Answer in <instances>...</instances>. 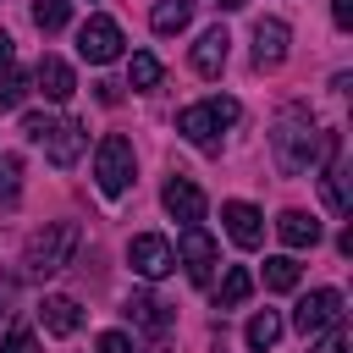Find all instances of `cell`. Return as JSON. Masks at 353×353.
<instances>
[{"instance_id": "obj_1", "label": "cell", "mask_w": 353, "mask_h": 353, "mask_svg": "<svg viewBox=\"0 0 353 353\" xmlns=\"http://www.w3.org/2000/svg\"><path fill=\"white\" fill-rule=\"evenodd\" d=\"M320 127H314V116L303 110V105H287L281 116H276V127H270V149H276V165L287 171V176H298V171H314L320 165Z\"/></svg>"}, {"instance_id": "obj_2", "label": "cell", "mask_w": 353, "mask_h": 353, "mask_svg": "<svg viewBox=\"0 0 353 353\" xmlns=\"http://www.w3.org/2000/svg\"><path fill=\"white\" fill-rule=\"evenodd\" d=\"M72 254H77V221H50L44 232H33V237H28V248H22V276L44 281V276L66 270V265H72Z\"/></svg>"}, {"instance_id": "obj_3", "label": "cell", "mask_w": 353, "mask_h": 353, "mask_svg": "<svg viewBox=\"0 0 353 353\" xmlns=\"http://www.w3.org/2000/svg\"><path fill=\"white\" fill-rule=\"evenodd\" d=\"M237 121V99H226V94H215V99H199V105H188L182 116H176V132L193 143V149H204V154H221V132Z\"/></svg>"}, {"instance_id": "obj_4", "label": "cell", "mask_w": 353, "mask_h": 353, "mask_svg": "<svg viewBox=\"0 0 353 353\" xmlns=\"http://www.w3.org/2000/svg\"><path fill=\"white\" fill-rule=\"evenodd\" d=\"M132 171H138L132 143H127L121 132H105L99 149H94V182H99V193H105V199H121V193L132 188Z\"/></svg>"}, {"instance_id": "obj_5", "label": "cell", "mask_w": 353, "mask_h": 353, "mask_svg": "<svg viewBox=\"0 0 353 353\" xmlns=\"http://www.w3.org/2000/svg\"><path fill=\"white\" fill-rule=\"evenodd\" d=\"M215 259H221L215 237H210L199 221H188V226H182V237H176V265L188 270V281H193V287H210V276H215Z\"/></svg>"}, {"instance_id": "obj_6", "label": "cell", "mask_w": 353, "mask_h": 353, "mask_svg": "<svg viewBox=\"0 0 353 353\" xmlns=\"http://www.w3.org/2000/svg\"><path fill=\"white\" fill-rule=\"evenodd\" d=\"M33 143H44V154H50V165H77V154H83V143H88V132H83V121H72V116H44V127L33 132Z\"/></svg>"}, {"instance_id": "obj_7", "label": "cell", "mask_w": 353, "mask_h": 353, "mask_svg": "<svg viewBox=\"0 0 353 353\" xmlns=\"http://www.w3.org/2000/svg\"><path fill=\"white\" fill-rule=\"evenodd\" d=\"M127 265H132L143 281H165V276L176 270V248H171L160 232H138V237L127 243Z\"/></svg>"}, {"instance_id": "obj_8", "label": "cell", "mask_w": 353, "mask_h": 353, "mask_svg": "<svg viewBox=\"0 0 353 353\" xmlns=\"http://www.w3.org/2000/svg\"><path fill=\"white\" fill-rule=\"evenodd\" d=\"M121 28L110 22V17H88L83 28H77V55L88 61V66H110L116 55H121Z\"/></svg>"}, {"instance_id": "obj_9", "label": "cell", "mask_w": 353, "mask_h": 353, "mask_svg": "<svg viewBox=\"0 0 353 353\" xmlns=\"http://www.w3.org/2000/svg\"><path fill=\"white\" fill-rule=\"evenodd\" d=\"M342 320V292L336 287H314L309 298H298V309H292V325L303 331V336H320L325 325H336Z\"/></svg>"}, {"instance_id": "obj_10", "label": "cell", "mask_w": 353, "mask_h": 353, "mask_svg": "<svg viewBox=\"0 0 353 353\" xmlns=\"http://www.w3.org/2000/svg\"><path fill=\"white\" fill-rule=\"evenodd\" d=\"M287 50H292V28L281 17H259L254 22V66L259 72H276L287 61Z\"/></svg>"}, {"instance_id": "obj_11", "label": "cell", "mask_w": 353, "mask_h": 353, "mask_svg": "<svg viewBox=\"0 0 353 353\" xmlns=\"http://www.w3.org/2000/svg\"><path fill=\"white\" fill-rule=\"evenodd\" d=\"M160 204H165V210H171L182 226H188V221H204V188H199L193 176H182V171H176V176H165Z\"/></svg>"}, {"instance_id": "obj_12", "label": "cell", "mask_w": 353, "mask_h": 353, "mask_svg": "<svg viewBox=\"0 0 353 353\" xmlns=\"http://www.w3.org/2000/svg\"><path fill=\"white\" fill-rule=\"evenodd\" d=\"M221 221H226V237H232L237 248H259V243H265V215H259L254 204L232 199V204H221Z\"/></svg>"}, {"instance_id": "obj_13", "label": "cell", "mask_w": 353, "mask_h": 353, "mask_svg": "<svg viewBox=\"0 0 353 353\" xmlns=\"http://www.w3.org/2000/svg\"><path fill=\"white\" fill-rule=\"evenodd\" d=\"M226 50H232V33H226L221 22H215V28H204V33H199V44H193V72H199V77H221Z\"/></svg>"}, {"instance_id": "obj_14", "label": "cell", "mask_w": 353, "mask_h": 353, "mask_svg": "<svg viewBox=\"0 0 353 353\" xmlns=\"http://www.w3.org/2000/svg\"><path fill=\"white\" fill-rule=\"evenodd\" d=\"M33 83H39V94L55 99V105H66V99L77 94V77H72V66H66L61 55H44V61L33 66Z\"/></svg>"}, {"instance_id": "obj_15", "label": "cell", "mask_w": 353, "mask_h": 353, "mask_svg": "<svg viewBox=\"0 0 353 353\" xmlns=\"http://www.w3.org/2000/svg\"><path fill=\"white\" fill-rule=\"evenodd\" d=\"M39 320H44V331H50V336H72V331L83 325V309H77V298L55 292V298H44V303H39Z\"/></svg>"}, {"instance_id": "obj_16", "label": "cell", "mask_w": 353, "mask_h": 353, "mask_svg": "<svg viewBox=\"0 0 353 353\" xmlns=\"http://www.w3.org/2000/svg\"><path fill=\"white\" fill-rule=\"evenodd\" d=\"M276 237H281L287 248H314V243H320V221L303 215V210H281V215H276Z\"/></svg>"}, {"instance_id": "obj_17", "label": "cell", "mask_w": 353, "mask_h": 353, "mask_svg": "<svg viewBox=\"0 0 353 353\" xmlns=\"http://www.w3.org/2000/svg\"><path fill=\"white\" fill-rule=\"evenodd\" d=\"M127 320H132V325H143L149 336H165V331H171L165 303H160V298H149V292H132V298H127Z\"/></svg>"}, {"instance_id": "obj_18", "label": "cell", "mask_w": 353, "mask_h": 353, "mask_svg": "<svg viewBox=\"0 0 353 353\" xmlns=\"http://www.w3.org/2000/svg\"><path fill=\"white\" fill-rule=\"evenodd\" d=\"M193 22V0H160L154 11H149V28L154 33H182Z\"/></svg>"}, {"instance_id": "obj_19", "label": "cell", "mask_w": 353, "mask_h": 353, "mask_svg": "<svg viewBox=\"0 0 353 353\" xmlns=\"http://www.w3.org/2000/svg\"><path fill=\"white\" fill-rule=\"evenodd\" d=\"M276 336H281V314H276V309H259V314L248 320V331H243V342H248L254 353L276 347Z\"/></svg>"}, {"instance_id": "obj_20", "label": "cell", "mask_w": 353, "mask_h": 353, "mask_svg": "<svg viewBox=\"0 0 353 353\" xmlns=\"http://www.w3.org/2000/svg\"><path fill=\"white\" fill-rule=\"evenodd\" d=\"M160 77H165V66H160V55H149V50H138V55H132V66H127V83H132L138 94H149V88H160Z\"/></svg>"}, {"instance_id": "obj_21", "label": "cell", "mask_w": 353, "mask_h": 353, "mask_svg": "<svg viewBox=\"0 0 353 353\" xmlns=\"http://www.w3.org/2000/svg\"><path fill=\"white\" fill-rule=\"evenodd\" d=\"M265 287L270 292H292L298 287V259L292 254H270L265 259Z\"/></svg>"}, {"instance_id": "obj_22", "label": "cell", "mask_w": 353, "mask_h": 353, "mask_svg": "<svg viewBox=\"0 0 353 353\" xmlns=\"http://www.w3.org/2000/svg\"><path fill=\"white\" fill-rule=\"evenodd\" d=\"M248 292H254V276H248L243 265H232V270L221 276V298H215V303H221V309H237Z\"/></svg>"}, {"instance_id": "obj_23", "label": "cell", "mask_w": 353, "mask_h": 353, "mask_svg": "<svg viewBox=\"0 0 353 353\" xmlns=\"http://www.w3.org/2000/svg\"><path fill=\"white\" fill-rule=\"evenodd\" d=\"M66 17H72V0H33V22H39V33H61Z\"/></svg>"}, {"instance_id": "obj_24", "label": "cell", "mask_w": 353, "mask_h": 353, "mask_svg": "<svg viewBox=\"0 0 353 353\" xmlns=\"http://www.w3.org/2000/svg\"><path fill=\"white\" fill-rule=\"evenodd\" d=\"M22 99H28V77L6 66V72H0V110H17Z\"/></svg>"}, {"instance_id": "obj_25", "label": "cell", "mask_w": 353, "mask_h": 353, "mask_svg": "<svg viewBox=\"0 0 353 353\" xmlns=\"http://www.w3.org/2000/svg\"><path fill=\"white\" fill-rule=\"evenodd\" d=\"M309 353H347V331H342V320H336V325H325V331H320V342H314Z\"/></svg>"}, {"instance_id": "obj_26", "label": "cell", "mask_w": 353, "mask_h": 353, "mask_svg": "<svg viewBox=\"0 0 353 353\" xmlns=\"http://www.w3.org/2000/svg\"><path fill=\"white\" fill-rule=\"evenodd\" d=\"M0 353H39V342H33V331L28 325H11V336H6V347Z\"/></svg>"}, {"instance_id": "obj_27", "label": "cell", "mask_w": 353, "mask_h": 353, "mask_svg": "<svg viewBox=\"0 0 353 353\" xmlns=\"http://www.w3.org/2000/svg\"><path fill=\"white\" fill-rule=\"evenodd\" d=\"M99 353H138V342L127 331H99Z\"/></svg>"}, {"instance_id": "obj_28", "label": "cell", "mask_w": 353, "mask_h": 353, "mask_svg": "<svg viewBox=\"0 0 353 353\" xmlns=\"http://www.w3.org/2000/svg\"><path fill=\"white\" fill-rule=\"evenodd\" d=\"M331 22L336 28H353V0H331Z\"/></svg>"}, {"instance_id": "obj_29", "label": "cell", "mask_w": 353, "mask_h": 353, "mask_svg": "<svg viewBox=\"0 0 353 353\" xmlns=\"http://www.w3.org/2000/svg\"><path fill=\"white\" fill-rule=\"evenodd\" d=\"M11 55H17V44H11V33H0V72L11 66Z\"/></svg>"}, {"instance_id": "obj_30", "label": "cell", "mask_w": 353, "mask_h": 353, "mask_svg": "<svg viewBox=\"0 0 353 353\" xmlns=\"http://www.w3.org/2000/svg\"><path fill=\"white\" fill-rule=\"evenodd\" d=\"M215 6H221V11H243L248 0H215Z\"/></svg>"}]
</instances>
